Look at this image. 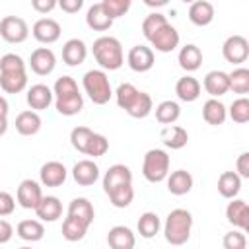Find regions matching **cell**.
I'll return each instance as SVG.
<instances>
[{"instance_id": "cell-33", "label": "cell", "mask_w": 249, "mask_h": 249, "mask_svg": "<svg viewBox=\"0 0 249 249\" xmlns=\"http://www.w3.org/2000/svg\"><path fill=\"white\" fill-rule=\"evenodd\" d=\"M241 177L235 173V171H224L220 177H218V193L224 196V198H235L241 191Z\"/></svg>"}, {"instance_id": "cell-42", "label": "cell", "mask_w": 249, "mask_h": 249, "mask_svg": "<svg viewBox=\"0 0 249 249\" xmlns=\"http://www.w3.org/2000/svg\"><path fill=\"white\" fill-rule=\"evenodd\" d=\"M101 6L105 10V14L115 21L117 18L124 16L130 10V0H103Z\"/></svg>"}, {"instance_id": "cell-5", "label": "cell", "mask_w": 249, "mask_h": 249, "mask_svg": "<svg viewBox=\"0 0 249 249\" xmlns=\"http://www.w3.org/2000/svg\"><path fill=\"white\" fill-rule=\"evenodd\" d=\"M193 214L187 208H173L163 222V237L169 245H185L191 237Z\"/></svg>"}, {"instance_id": "cell-18", "label": "cell", "mask_w": 249, "mask_h": 249, "mask_svg": "<svg viewBox=\"0 0 249 249\" xmlns=\"http://www.w3.org/2000/svg\"><path fill=\"white\" fill-rule=\"evenodd\" d=\"M25 99H27L29 109L35 111V113H39V111L47 109V107L53 103L54 95H53V89H51L49 86H45V84H33V86L27 89Z\"/></svg>"}, {"instance_id": "cell-50", "label": "cell", "mask_w": 249, "mask_h": 249, "mask_svg": "<svg viewBox=\"0 0 249 249\" xmlns=\"http://www.w3.org/2000/svg\"><path fill=\"white\" fill-rule=\"evenodd\" d=\"M8 111H10V105H8L6 97L0 95V117H8Z\"/></svg>"}, {"instance_id": "cell-37", "label": "cell", "mask_w": 249, "mask_h": 249, "mask_svg": "<svg viewBox=\"0 0 249 249\" xmlns=\"http://www.w3.org/2000/svg\"><path fill=\"white\" fill-rule=\"evenodd\" d=\"M179 117H181V107H179L177 101L165 99V101H161V103L156 105V121H158V123L169 126V124H173Z\"/></svg>"}, {"instance_id": "cell-26", "label": "cell", "mask_w": 249, "mask_h": 249, "mask_svg": "<svg viewBox=\"0 0 249 249\" xmlns=\"http://www.w3.org/2000/svg\"><path fill=\"white\" fill-rule=\"evenodd\" d=\"M160 138H161V142H163L165 148H169V150H181L189 142V132L183 126H179V124H169V126H163L161 128Z\"/></svg>"}, {"instance_id": "cell-4", "label": "cell", "mask_w": 249, "mask_h": 249, "mask_svg": "<svg viewBox=\"0 0 249 249\" xmlns=\"http://www.w3.org/2000/svg\"><path fill=\"white\" fill-rule=\"evenodd\" d=\"M93 58L95 62L101 66V70H119L124 64V53H123V45L117 37L113 35H101L93 41L91 47Z\"/></svg>"}, {"instance_id": "cell-15", "label": "cell", "mask_w": 249, "mask_h": 249, "mask_svg": "<svg viewBox=\"0 0 249 249\" xmlns=\"http://www.w3.org/2000/svg\"><path fill=\"white\" fill-rule=\"evenodd\" d=\"M123 185H132V171L124 163H115L103 175V191H105V195H109L111 191H115Z\"/></svg>"}, {"instance_id": "cell-27", "label": "cell", "mask_w": 249, "mask_h": 249, "mask_svg": "<svg viewBox=\"0 0 249 249\" xmlns=\"http://www.w3.org/2000/svg\"><path fill=\"white\" fill-rule=\"evenodd\" d=\"M177 62H179V66H181L185 72H195V70H198L200 64H202V51H200L196 45L189 43V45H185V47L179 49Z\"/></svg>"}, {"instance_id": "cell-34", "label": "cell", "mask_w": 249, "mask_h": 249, "mask_svg": "<svg viewBox=\"0 0 249 249\" xmlns=\"http://www.w3.org/2000/svg\"><path fill=\"white\" fill-rule=\"evenodd\" d=\"M88 228H89V224H86L84 220L74 218V216H66L64 222H62V237L66 241H72V243L80 241V239L86 237Z\"/></svg>"}, {"instance_id": "cell-39", "label": "cell", "mask_w": 249, "mask_h": 249, "mask_svg": "<svg viewBox=\"0 0 249 249\" xmlns=\"http://www.w3.org/2000/svg\"><path fill=\"white\" fill-rule=\"evenodd\" d=\"M228 80H230V89L233 93H247L249 91V70L239 66L235 70H231L228 74Z\"/></svg>"}, {"instance_id": "cell-24", "label": "cell", "mask_w": 249, "mask_h": 249, "mask_svg": "<svg viewBox=\"0 0 249 249\" xmlns=\"http://www.w3.org/2000/svg\"><path fill=\"white\" fill-rule=\"evenodd\" d=\"M88 56V47L82 39L74 37V39H68L62 47V60L64 64L68 66H80Z\"/></svg>"}, {"instance_id": "cell-44", "label": "cell", "mask_w": 249, "mask_h": 249, "mask_svg": "<svg viewBox=\"0 0 249 249\" xmlns=\"http://www.w3.org/2000/svg\"><path fill=\"white\" fill-rule=\"evenodd\" d=\"M222 245H224V249H247L245 231H241V230H231V231L224 233Z\"/></svg>"}, {"instance_id": "cell-38", "label": "cell", "mask_w": 249, "mask_h": 249, "mask_svg": "<svg viewBox=\"0 0 249 249\" xmlns=\"http://www.w3.org/2000/svg\"><path fill=\"white\" fill-rule=\"evenodd\" d=\"M160 228H161V222H160V216L156 212H144V214H140L138 224H136V230H138L140 237L152 239V237H156V233L160 231Z\"/></svg>"}, {"instance_id": "cell-43", "label": "cell", "mask_w": 249, "mask_h": 249, "mask_svg": "<svg viewBox=\"0 0 249 249\" xmlns=\"http://www.w3.org/2000/svg\"><path fill=\"white\" fill-rule=\"evenodd\" d=\"M165 21H167V18H165L163 14H160V12H152V14H148V16L144 18V21H142V33H144V37L150 39L152 33H154L156 29H160Z\"/></svg>"}, {"instance_id": "cell-8", "label": "cell", "mask_w": 249, "mask_h": 249, "mask_svg": "<svg viewBox=\"0 0 249 249\" xmlns=\"http://www.w3.org/2000/svg\"><path fill=\"white\" fill-rule=\"evenodd\" d=\"M169 156L165 150L161 148H152L144 154V161H142V175L146 181L150 183H161L167 179L169 175Z\"/></svg>"}, {"instance_id": "cell-35", "label": "cell", "mask_w": 249, "mask_h": 249, "mask_svg": "<svg viewBox=\"0 0 249 249\" xmlns=\"http://www.w3.org/2000/svg\"><path fill=\"white\" fill-rule=\"evenodd\" d=\"M16 233L18 237H21L23 241H29V243H35V241H41L43 235H45V226L39 222V220H21L16 228Z\"/></svg>"}, {"instance_id": "cell-3", "label": "cell", "mask_w": 249, "mask_h": 249, "mask_svg": "<svg viewBox=\"0 0 249 249\" xmlns=\"http://www.w3.org/2000/svg\"><path fill=\"white\" fill-rule=\"evenodd\" d=\"M0 88L6 93H19L27 88L25 60L16 53H6L0 58Z\"/></svg>"}, {"instance_id": "cell-29", "label": "cell", "mask_w": 249, "mask_h": 249, "mask_svg": "<svg viewBox=\"0 0 249 249\" xmlns=\"http://www.w3.org/2000/svg\"><path fill=\"white\" fill-rule=\"evenodd\" d=\"M175 93H177V97L181 99V101H185V103H193V101H196L198 97H200V82L196 80V78H193V76H183V78H179L177 80V84H175Z\"/></svg>"}, {"instance_id": "cell-40", "label": "cell", "mask_w": 249, "mask_h": 249, "mask_svg": "<svg viewBox=\"0 0 249 249\" xmlns=\"http://www.w3.org/2000/svg\"><path fill=\"white\" fill-rule=\"evenodd\" d=\"M228 117L237 123V124H245L249 121V99L247 97H237L231 101L230 109H228Z\"/></svg>"}, {"instance_id": "cell-1", "label": "cell", "mask_w": 249, "mask_h": 249, "mask_svg": "<svg viewBox=\"0 0 249 249\" xmlns=\"http://www.w3.org/2000/svg\"><path fill=\"white\" fill-rule=\"evenodd\" d=\"M115 99H117V105L121 109H124L132 119H144L154 109V101H152L150 93L140 91L130 82L119 84V88L115 89Z\"/></svg>"}, {"instance_id": "cell-36", "label": "cell", "mask_w": 249, "mask_h": 249, "mask_svg": "<svg viewBox=\"0 0 249 249\" xmlns=\"http://www.w3.org/2000/svg\"><path fill=\"white\" fill-rule=\"evenodd\" d=\"M68 216H74V218H80L84 220L86 224H93V218H95V210H93V204L84 198V196H78V198H72L70 204H68Z\"/></svg>"}, {"instance_id": "cell-16", "label": "cell", "mask_w": 249, "mask_h": 249, "mask_svg": "<svg viewBox=\"0 0 249 249\" xmlns=\"http://www.w3.org/2000/svg\"><path fill=\"white\" fill-rule=\"evenodd\" d=\"M60 31H62L60 29V23L56 19H53V18H41L31 27L33 37L39 43H43V45H51V43L58 41L60 39Z\"/></svg>"}, {"instance_id": "cell-17", "label": "cell", "mask_w": 249, "mask_h": 249, "mask_svg": "<svg viewBox=\"0 0 249 249\" xmlns=\"http://www.w3.org/2000/svg\"><path fill=\"white\" fill-rule=\"evenodd\" d=\"M66 177H68V169L64 167L62 161H56V160L43 163L39 169V179H41V185L45 187H60L66 181Z\"/></svg>"}, {"instance_id": "cell-19", "label": "cell", "mask_w": 249, "mask_h": 249, "mask_svg": "<svg viewBox=\"0 0 249 249\" xmlns=\"http://www.w3.org/2000/svg\"><path fill=\"white\" fill-rule=\"evenodd\" d=\"M202 86H204L206 93H210V97H214V99L226 95V93L230 91L228 72H224V70H210V72L204 76Z\"/></svg>"}, {"instance_id": "cell-47", "label": "cell", "mask_w": 249, "mask_h": 249, "mask_svg": "<svg viewBox=\"0 0 249 249\" xmlns=\"http://www.w3.org/2000/svg\"><path fill=\"white\" fill-rule=\"evenodd\" d=\"M31 8L39 14H49L56 8V0H33L31 2Z\"/></svg>"}, {"instance_id": "cell-30", "label": "cell", "mask_w": 249, "mask_h": 249, "mask_svg": "<svg viewBox=\"0 0 249 249\" xmlns=\"http://www.w3.org/2000/svg\"><path fill=\"white\" fill-rule=\"evenodd\" d=\"M202 119L212 124V126H218V124H224V121L228 119V107L220 101V99H206L204 105H202Z\"/></svg>"}, {"instance_id": "cell-22", "label": "cell", "mask_w": 249, "mask_h": 249, "mask_svg": "<svg viewBox=\"0 0 249 249\" xmlns=\"http://www.w3.org/2000/svg\"><path fill=\"white\" fill-rule=\"evenodd\" d=\"M107 243L111 249H134L136 235L126 226H113L107 231Z\"/></svg>"}, {"instance_id": "cell-32", "label": "cell", "mask_w": 249, "mask_h": 249, "mask_svg": "<svg viewBox=\"0 0 249 249\" xmlns=\"http://www.w3.org/2000/svg\"><path fill=\"white\" fill-rule=\"evenodd\" d=\"M86 23L93 31H107L113 25V19L105 14L101 2H97V4H91L88 8V12H86Z\"/></svg>"}, {"instance_id": "cell-53", "label": "cell", "mask_w": 249, "mask_h": 249, "mask_svg": "<svg viewBox=\"0 0 249 249\" xmlns=\"http://www.w3.org/2000/svg\"><path fill=\"white\" fill-rule=\"evenodd\" d=\"M19 249H31V247H19Z\"/></svg>"}, {"instance_id": "cell-2", "label": "cell", "mask_w": 249, "mask_h": 249, "mask_svg": "<svg viewBox=\"0 0 249 249\" xmlns=\"http://www.w3.org/2000/svg\"><path fill=\"white\" fill-rule=\"evenodd\" d=\"M54 107L64 117H74L84 109V97L72 76H60L53 86Z\"/></svg>"}, {"instance_id": "cell-46", "label": "cell", "mask_w": 249, "mask_h": 249, "mask_svg": "<svg viewBox=\"0 0 249 249\" xmlns=\"http://www.w3.org/2000/svg\"><path fill=\"white\" fill-rule=\"evenodd\" d=\"M235 173L241 179H249V152H241L235 161Z\"/></svg>"}, {"instance_id": "cell-51", "label": "cell", "mask_w": 249, "mask_h": 249, "mask_svg": "<svg viewBox=\"0 0 249 249\" xmlns=\"http://www.w3.org/2000/svg\"><path fill=\"white\" fill-rule=\"evenodd\" d=\"M8 130V119L6 117H0V136H4Z\"/></svg>"}, {"instance_id": "cell-6", "label": "cell", "mask_w": 249, "mask_h": 249, "mask_svg": "<svg viewBox=\"0 0 249 249\" xmlns=\"http://www.w3.org/2000/svg\"><path fill=\"white\" fill-rule=\"evenodd\" d=\"M70 144L74 146V150L86 156H91V158L105 156L109 150V140L103 134L93 132L88 126H74L70 132Z\"/></svg>"}, {"instance_id": "cell-41", "label": "cell", "mask_w": 249, "mask_h": 249, "mask_svg": "<svg viewBox=\"0 0 249 249\" xmlns=\"http://www.w3.org/2000/svg\"><path fill=\"white\" fill-rule=\"evenodd\" d=\"M107 196L115 208H126L134 198V189H132V185H123V187L111 191Z\"/></svg>"}, {"instance_id": "cell-48", "label": "cell", "mask_w": 249, "mask_h": 249, "mask_svg": "<svg viewBox=\"0 0 249 249\" xmlns=\"http://www.w3.org/2000/svg\"><path fill=\"white\" fill-rule=\"evenodd\" d=\"M56 6L66 14H76L84 6V0H60V2H56Z\"/></svg>"}, {"instance_id": "cell-20", "label": "cell", "mask_w": 249, "mask_h": 249, "mask_svg": "<svg viewBox=\"0 0 249 249\" xmlns=\"http://www.w3.org/2000/svg\"><path fill=\"white\" fill-rule=\"evenodd\" d=\"M72 179L82 185V187H89L99 179V167L93 160H80L74 163L72 167Z\"/></svg>"}, {"instance_id": "cell-10", "label": "cell", "mask_w": 249, "mask_h": 249, "mask_svg": "<svg viewBox=\"0 0 249 249\" xmlns=\"http://www.w3.org/2000/svg\"><path fill=\"white\" fill-rule=\"evenodd\" d=\"M179 31L169 23V21H165L160 29H156L154 33H152V37L148 39L150 41V45L158 51V53H171V51H175L177 47H179ZM152 49V51H154Z\"/></svg>"}, {"instance_id": "cell-49", "label": "cell", "mask_w": 249, "mask_h": 249, "mask_svg": "<svg viewBox=\"0 0 249 249\" xmlns=\"http://www.w3.org/2000/svg\"><path fill=\"white\" fill-rule=\"evenodd\" d=\"M12 237H14V226L8 220L0 218V245L8 243Z\"/></svg>"}, {"instance_id": "cell-9", "label": "cell", "mask_w": 249, "mask_h": 249, "mask_svg": "<svg viewBox=\"0 0 249 249\" xmlns=\"http://www.w3.org/2000/svg\"><path fill=\"white\" fill-rule=\"evenodd\" d=\"M0 37L6 43L18 45V43H23L29 37V27H27L25 19H21L18 16H6L0 21Z\"/></svg>"}, {"instance_id": "cell-23", "label": "cell", "mask_w": 249, "mask_h": 249, "mask_svg": "<svg viewBox=\"0 0 249 249\" xmlns=\"http://www.w3.org/2000/svg\"><path fill=\"white\" fill-rule=\"evenodd\" d=\"M193 185H195V179L187 169H175L167 175V191L175 196H183L191 193Z\"/></svg>"}, {"instance_id": "cell-7", "label": "cell", "mask_w": 249, "mask_h": 249, "mask_svg": "<svg viewBox=\"0 0 249 249\" xmlns=\"http://www.w3.org/2000/svg\"><path fill=\"white\" fill-rule=\"evenodd\" d=\"M82 86H84V91L88 93V97L91 99V103H95V105H105L113 97L109 76L103 70H97V68L88 70L82 76Z\"/></svg>"}, {"instance_id": "cell-28", "label": "cell", "mask_w": 249, "mask_h": 249, "mask_svg": "<svg viewBox=\"0 0 249 249\" xmlns=\"http://www.w3.org/2000/svg\"><path fill=\"white\" fill-rule=\"evenodd\" d=\"M189 19L191 23L198 25V27H204V25H210L212 19H214V6L206 0H196L189 6Z\"/></svg>"}, {"instance_id": "cell-21", "label": "cell", "mask_w": 249, "mask_h": 249, "mask_svg": "<svg viewBox=\"0 0 249 249\" xmlns=\"http://www.w3.org/2000/svg\"><path fill=\"white\" fill-rule=\"evenodd\" d=\"M226 218L233 228H239L241 231L247 230L249 226V208L243 198H231L226 206Z\"/></svg>"}, {"instance_id": "cell-25", "label": "cell", "mask_w": 249, "mask_h": 249, "mask_svg": "<svg viewBox=\"0 0 249 249\" xmlns=\"http://www.w3.org/2000/svg\"><path fill=\"white\" fill-rule=\"evenodd\" d=\"M35 214L39 218V222H56L62 216V202L58 196H43L41 202L35 208Z\"/></svg>"}, {"instance_id": "cell-52", "label": "cell", "mask_w": 249, "mask_h": 249, "mask_svg": "<svg viewBox=\"0 0 249 249\" xmlns=\"http://www.w3.org/2000/svg\"><path fill=\"white\" fill-rule=\"evenodd\" d=\"M167 2L165 0H158V2H152V0H146V6H165Z\"/></svg>"}, {"instance_id": "cell-45", "label": "cell", "mask_w": 249, "mask_h": 249, "mask_svg": "<svg viewBox=\"0 0 249 249\" xmlns=\"http://www.w3.org/2000/svg\"><path fill=\"white\" fill-rule=\"evenodd\" d=\"M16 210V198L8 191H0V218L10 216Z\"/></svg>"}, {"instance_id": "cell-12", "label": "cell", "mask_w": 249, "mask_h": 249, "mask_svg": "<svg viewBox=\"0 0 249 249\" xmlns=\"http://www.w3.org/2000/svg\"><path fill=\"white\" fill-rule=\"evenodd\" d=\"M154 62H156L154 51H152V47H146V45H134V47L128 51V54H126V64H128V68L134 70V72H138V74L152 70Z\"/></svg>"}, {"instance_id": "cell-13", "label": "cell", "mask_w": 249, "mask_h": 249, "mask_svg": "<svg viewBox=\"0 0 249 249\" xmlns=\"http://www.w3.org/2000/svg\"><path fill=\"white\" fill-rule=\"evenodd\" d=\"M16 198H18V204L25 210H35L37 204L41 202L43 198V191H41V185L33 179H23L16 191Z\"/></svg>"}, {"instance_id": "cell-31", "label": "cell", "mask_w": 249, "mask_h": 249, "mask_svg": "<svg viewBox=\"0 0 249 249\" xmlns=\"http://www.w3.org/2000/svg\"><path fill=\"white\" fill-rule=\"evenodd\" d=\"M41 117L39 113L27 109V111H21L18 117H16V130L21 134V136H33L41 130Z\"/></svg>"}, {"instance_id": "cell-11", "label": "cell", "mask_w": 249, "mask_h": 249, "mask_svg": "<svg viewBox=\"0 0 249 249\" xmlns=\"http://www.w3.org/2000/svg\"><path fill=\"white\" fill-rule=\"evenodd\" d=\"M222 54L231 64H243L249 56V41L243 35H230L222 45Z\"/></svg>"}, {"instance_id": "cell-14", "label": "cell", "mask_w": 249, "mask_h": 249, "mask_svg": "<svg viewBox=\"0 0 249 249\" xmlns=\"http://www.w3.org/2000/svg\"><path fill=\"white\" fill-rule=\"evenodd\" d=\"M56 66V56L49 47H37L29 54V68L37 76H49Z\"/></svg>"}]
</instances>
